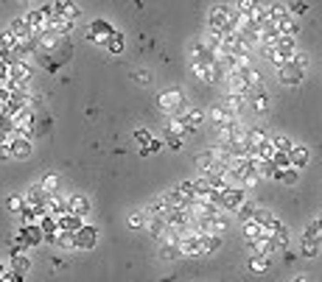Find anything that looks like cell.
<instances>
[{"label": "cell", "mask_w": 322, "mask_h": 282, "mask_svg": "<svg viewBox=\"0 0 322 282\" xmlns=\"http://www.w3.org/2000/svg\"><path fill=\"white\" fill-rule=\"evenodd\" d=\"M157 106L168 115H182L185 112V98L179 90H168V92H160L157 98Z\"/></svg>", "instance_id": "6da1fadb"}, {"label": "cell", "mask_w": 322, "mask_h": 282, "mask_svg": "<svg viewBox=\"0 0 322 282\" xmlns=\"http://www.w3.org/2000/svg\"><path fill=\"white\" fill-rule=\"evenodd\" d=\"M179 249H182L185 257H205V249H202L199 232H185V235H179Z\"/></svg>", "instance_id": "7a4b0ae2"}, {"label": "cell", "mask_w": 322, "mask_h": 282, "mask_svg": "<svg viewBox=\"0 0 322 282\" xmlns=\"http://www.w3.org/2000/svg\"><path fill=\"white\" fill-rule=\"evenodd\" d=\"M303 67H297L294 62H286V65L278 67V78H280V84L283 87H297L300 81H303Z\"/></svg>", "instance_id": "3957f363"}, {"label": "cell", "mask_w": 322, "mask_h": 282, "mask_svg": "<svg viewBox=\"0 0 322 282\" xmlns=\"http://www.w3.org/2000/svg\"><path fill=\"white\" fill-rule=\"evenodd\" d=\"M244 201H247V193H244V187H227V190H221L219 210H238Z\"/></svg>", "instance_id": "277c9868"}, {"label": "cell", "mask_w": 322, "mask_h": 282, "mask_svg": "<svg viewBox=\"0 0 322 282\" xmlns=\"http://www.w3.org/2000/svg\"><path fill=\"white\" fill-rule=\"evenodd\" d=\"M17 240L23 243L25 249H28V246H37V243H42V240H45L42 227H39V223H23V229L17 232Z\"/></svg>", "instance_id": "5b68a950"}, {"label": "cell", "mask_w": 322, "mask_h": 282, "mask_svg": "<svg viewBox=\"0 0 322 282\" xmlns=\"http://www.w3.org/2000/svg\"><path fill=\"white\" fill-rule=\"evenodd\" d=\"M249 254H263V257H272L274 254V240L269 235H261V238L249 240Z\"/></svg>", "instance_id": "8992f818"}, {"label": "cell", "mask_w": 322, "mask_h": 282, "mask_svg": "<svg viewBox=\"0 0 322 282\" xmlns=\"http://www.w3.org/2000/svg\"><path fill=\"white\" fill-rule=\"evenodd\" d=\"M236 12V9H230V6H216L210 12V20H207V25H210L213 31H221L227 25V20H230V14Z\"/></svg>", "instance_id": "52a82bcc"}, {"label": "cell", "mask_w": 322, "mask_h": 282, "mask_svg": "<svg viewBox=\"0 0 322 282\" xmlns=\"http://www.w3.org/2000/svg\"><path fill=\"white\" fill-rule=\"evenodd\" d=\"M28 25H31V31H34V36H39L42 31H48L51 28V23H48V14L42 12V9H34V12H28Z\"/></svg>", "instance_id": "ba28073f"}, {"label": "cell", "mask_w": 322, "mask_h": 282, "mask_svg": "<svg viewBox=\"0 0 322 282\" xmlns=\"http://www.w3.org/2000/svg\"><path fill=\"white\" fill-rule=\"evenodd\" d=\"M98 243V229L96 227H81L76 232V249H93Z\"/></svg>", "instance_id": "9c48e42d"}, {"label": "cell", "mask_w": 322, "mask_h": 282, "mask_svg": "<svg viewBox=\"0 0 322 282\" xmlns=\"http://www.w3.org/2000/svg\"><path fill=\"white\" fill-rule=\"evenodd\" d=\"M196 168H199L205 176H210V174H219V171H227V168H221V165L216 162V156H213V151H207V154H199V156H196Z\"/></svg>", "instance_id": "30bf717a"}, {"label": "cell", "mask_w": 322, "mask_h": 282, "mask_svg": "<svg viewBox=\"0 0 322 282\" xmlns=\"http://www.w3.org/2000/svg\"><path fill=\"white\" fill-rule=\"evenodd\" d=\"M247 103H252V109H255V112H266V109H269L266 90H263V87H252V90H249V95H247Z\"/></svg>", "instance_id": "8fae6325"}, {"label": "cell", "mask_w": 322, "mask_h": 282, "mask_svg": "<svg viewBox=\"0 0 322 282\" xmlns=\"http://www.w3.org/2000/svg\"><path fill=\"white\" fill-rule=\"evenodd\" d=\"M244 106H247V95H238V92H227V98H224V109L233 115V118H238V115L244 112Z\"/></svg>", "instance_id": "7c38bea8"}, {"label": "cell", "mask_w": 322, "mask_h": 282, "mask_svg": "<svg viewBox=\"0 0 322 282\" xmlns=\"http://www.w3.org/2000/svg\"><path fill=\"white\" fill-rule=\"evenodd\" d=\"M56 218H59V229H67V232H79L84 227V218L76 215V212H62Z\"/></svg>", "instance_id": "4fadbf2b"}, {"label": "cell", "mask_w": 322, "mask_h": 282, "mask_svg": "<svg viewBox=\"0 0 322 282\" xmlns=\"http://www.w3.org/2000/svg\"><path fill=\"white\" fill-rule=\"evenodd\" d=\"M202 238V249H205V254H216L221 249V235L219 232H199Z\"/></svg>", "instance_id": "5bb4252c"}, {"label": "cell", "mask_w": 322, "mask_h": 282, "mask_svg": "<svg viewBox=\"0 0 322 282\" xmlns=\"http://www.w3.org/2000/svg\"><path fill=\"white\" fill-rule=\"evenodd\" d=\"M274 179L283 182L286 187H294L297 179H300V168H294V165H289V168H278L274 171Z\"/></svg>", "instance_id": "9a60e30c"}, {"label": "cell", "mask_w": 322, "mask_h": 282, "mask_svg": "<svg viewBox=\"0 0 322 282\" xmlns=\"http://www.w3.org/2000/svg\"><path fill=\"white\" fill-rule=\"evenodd\" d=\"M67 212H76V215L84 218L87 212H90V201H87L84 196H70L67 198Z\"/></svg>", "instance_id": "2e32d148"}, {"label": "cell", "mask_w": 322, "mask_h": 282, "mask_svg": "<svg viewBox=\"0 0 322 282\" xmlns=\"http://www.w3.org/2000/svg\"><path fill=\"white\" fill-rule=\"evenodd\" d=\"M12 156H17V159L31 156V137H14L12 140Z\"/></svg>", "instance_id": "e0dca14e"}, {"label": "cell", "mask_w": 322, "mask_h": 282, "mask_svg": "<svg viewBox=\"0 0 322 282\" xmlns=\"http://www.w3.org/2000/svg\"><path fill=\"white\" fill-rule=\"evenodd\" d=\"M289 159H292L294 168H303V165H308V148L305 145H292V151H289Z\"/></svg>", "instance_id": "ac0fdd59"}, {"label": "cell", "mask_w": 322, "mask_h": 282, "mask_svg": "<svg viewBox=\"0 0 322 282\" xmlns=\"http://www.w3.org/2000/svg\"><path fill=\"white\" fill-rule=\"evenodd\" d=\"M149 232H152L157 240H163L165 232H168V221H165V215H152V221H149Z\"/></svg>", "instance_id": "d6986e66"}, {"label": "cell", "mask_w": 322, "mask_h": 282, "mask_svg": "<svg viewBox=\"0 0 322 282\" xmlns=\"http://www.w3.org/2000/svg\"><path fill=\"white\" fill-rule=\"evenodd\" d=\"M182 118H185V123H188L191 132H199L202 123H205V112H202V109H196V106H194V109H188Z\"/></svg>", "instance_id": "ffe728a7"}, {"label": "cell", "mask_w": 322, "mask_h": 282, "mask_svg": "<svg viewBox=\"0 0 322 282\" xmlns=\"http://www.w3.org/2000/svg\"><path fill=\"white\" fill-rule=\"evenodd\" d=\"M272 240H274V252H286L289 249V243H292V235H289V229H278V232L272 235Z\"/></svg>", "instance_id": "44dd1931"}, {"label": "cell", "mask_w": 322, "mask_h": 282, "mask_svg": "<svg viewBox=\"0 0 322 282\" xmlns=\"http://www.w3.org/2000/svg\"><path fill=\"white\" fill-rule=\"evenodd\" d=\"M278 31H280V34H294V36H297V20H294V14H286V17H280L278 20Z\"/></svg>", "instance_id": "7402d4cb"}, {"label": "cell", "mask_w": 322, "mask_h": 282, "mask_svg": "<svg viewBox=\"0 0 322 282\" xmlns=\"http://www.w3.org/2000/svg\"><path fill=\"white\" fill-rule=\"evenodd\" d=\"M236 9H238L241 14H247V17L258 20V9H261V3H258V0H238Z\"/></svg>", "instance_id": "603a6c76"}, {"label": "cell", "mask_w": 322, "mask_h": 282, "mask_svg": "<svg viewBox=\"0 0 322 282\" xmlns=\"http://www.w3.org/2000/svg\"><path fill=\"white\" fill-rule=\"evenodd\" d=\"M59 12L65 14V17L70 20V23H76V20L81 17V9L76 6V3H70V0H62V3H59Z\"/></svg>", "instance_id": "cb8c5ba5"}, {"label": "cell", "mask_w": 322, "mask_h": 282, "mask_svg": "<svg viewBox=\"0 0 322 282\" xmlns=\"http://www.w3.org/2000/svg\"><path fill=\"white\" fill-rule=\"evenodd\" d=\"M12 268L17 271V274H28V271H31V260H28V254H25V252L14 254V257H12Z\"/></svg>", "instance_id": "d4e9b609"}, {"label": "cell", "mask_w": 322, "mask_h": 282, "mask_svg": "<svg viewBox=\"0 0 322 282\" xmlns=\"http://www.w3.org/2000/svg\"><path fill=\"white\" fill-rule=\"evenodd\" d=\"M261 235H263V227L255 221V218L244 221V238H247V240H255V238H261Z\"/></svg>", "instance_id": "484cf974"}, {"label": "cell", "mask_w": 322, "mask_h": 282, "mask_svg": "<svg viewBox=\"0 0 322 282\" xmlns=\"http://www.w3.org/2000/svg\"><path fill=\"white\" fill-rule=\"evenodd\" d=\"M104 45H107V50H110V53H121V50H123V34H121V31H112V34L107 36V42H104Z\"/></svg>", "instance_id": "4316f807"}, {"label": "cell", "mask_w": 322, "mask_h": 282, "mask_svg": "<svg viewBox=\"0 0 322 282\" xmlns=\"http://www.w3.org/2000/svg\"><path fill=\"white\" fill-rule=\"evenodd\" d=\"M263 140H266V132H263V129H258V126L247 129V143H249V151L258 148V145H261Z\"/></svg>", "instance_id": "83f0119b"}, {"label": "cell", "mask_w": 322, "mask_h": 282, "mask_svg": "<svg viewBox=\"0 0 322 282\" xmlns=\"http://www.w3.org/2000/svg\"><path fill=\"white\" fill-rule=\"evenodd\" d=\"M168 132H174V134H179V137H185L191 129H188V123H185L182 115H174V118H171V123H168Z\"/></svg>", "instance_id": "f1b7e54d"}, {"label": "cell", "mask_w": 322, "mask_h": 282, "mask_svg": "<svg viewBox=\"0 0 322 282\" xmlns=\"http://www.w3.org/2000/svg\"><path fill=\"white\" fill-rule=\"evenodd\" d=\"M56 246H62V249H76V232L59 229V235H56Z\"/></svg>", "instance_id": "f546056e"}, {"label": "cell", "mask_w": 322, "mask_h": 282, "mask_svg": "<svg viewBox=\"0 0 322 282\" xmlns=\"http://www.w3.org/2000/svg\"><path fill=\"white\" fill-rule=\"evenodd\" d=\"M266 268H269V257H263V254H252L249 257V271L252 274H263Z\"/></svg>", "instance_id": "4dcf8cb0"}, {"label": "cell", "mask_w": 322, "mask_h": 282, "mask_svg": "<svg viewBox=\"0 0 322 282\" xmlns=\"http://www.w3.org/2000/svg\"><path fill=\"white\" fill-rule=\"evenodd\" d=\"M12 31H14V36H17V39H20V36H34V31H31V25H28V20H25V17H17V20H14V23H12Z\"/></svg>", "instance_id": "1f68e13d"}, {"label": "cell", "mask_w": 322, "mask_h": 282, "mask_svg": "<svg viewBox=\"0 0 322 282\" xmlns=\"http://www.w3.org/2000/svg\"><path fill=\"white\" fill-rule=\"evenodd\" d=\"M168 210H171V204L165 201V196L149 204V215H168Z\"/></svg>", "instance_id": "d6a6232c"}, {"label": "cell", "mask_w": 322, "mask_h": 282, "mask_svg": "<svg viewBox=\"0 0 322 282\" xmlns=\"http://www.w3.org/2000/svg\"><path fill=\"white\" fill-rule=\"evenodd\" d=\"M90 31H93V34H98V36H104V39H107V36H110L115 28H112V23H107V20H96V23L90 25Z\"/></svg>", "instance_id": "836d02e7"}, {"label": "cell", "mask_w": 322, "mask_h": 282, "mask_svg": "<svg viewBox=\"0 0 322 282\" xmlns=\"http://www.w3.org/2000/svg\"><path fill=\"white\" fill-rule=\"evenodd\" d=\"M165 201H168L171 207H185V204H188L179 187H174V190H168V193H165Z\"/></svg>", "instance_id": "e575fe53"}, {"label": "cell", "mask_w": 322, "mask_h": 282, "mask_svg": "<svg viewBox=\"0 0 322 282\" xmlns=\"http://www.w3.org/2000/svg\"><path fill=\"white\" fill-rule=\"evenodd\" d=\"M300 252H303V257H316V254H319V243H316V240L303 238V243H300Z\"/></svg>", "instance_id": "d590c367"}, {"label": "cell", "mask_w": 322, "mask_h": 282, "mask_svg": "<svg viewBox=\"0 0 322 282\" xmlns=\"http://www.w3.org/2000/svg\"><path fill=\"white\" fill-rule=\"evenodd\" d=\"M255 212H258V207L252 204V201H244L241 207H238V221H249V218H255Z\"/></svg>", "instance_id": "8d00e7d4"}, {"label": "cell", "mask_w": 322, "mask_h": 282, "mask_svg": "<svg viewBox=\"0 0 322 282\" xmlns=\"http://www.w3.org/2000/svg\"><path fill=\"white\" fill-rule=\"evenodd\" d=\"M163 140H165V143H168V148H174V151H179V148H182V143H185V140L179 137V134L168 132V129H165V132H163Z\"/></svg>", "instance_id": "74e56055"}, {"label": "cell", "mask_w": 322, "mask_h": 282, "mask_svg": "<svg viewBox=\"0 0 322 282\" xmlns=\"http://www.w3.org/2000/svg\"><path fill=\"white\" fill-rule=\"evenodd\" d=\"M227 118H233V115L227 112L224 106H213V109H210V120H213V126H216V123H224Z\"/></svg>", "instance_id": "f35d334b"}, {"label": "cell", "mask_w": 322, "mask_h": 282, "mask_svg": "<svg viewBox=\"0 0 322 282\" xmlns=\"http://www.w3.org/2000/svg\"><path fill=\"white\" fill-rule=\"evenodd\" d=\"M272 165H274V168H289V165H292V159H289V151H274Z\"/></svg>", "instance_id": "ab89813d"}, {"label": "cell", "mask_w": 322, "mask_h": 282, "mask_svg": "<svg viewBox=\"0 0 322 282\" xmlns=\"http://www.w3.org/2000/svg\"><path fill=\"white\" fill-rule=\"evenodd\" d=\"M303 238H308V240H316V243H322V227H319V223H308V229H305V235H303Z\"/></svg>", "instance_id": "60d3db41"}, {"label": "cell", "mask_w": 322, "mask_h": 282, "mask_svg": "<svg viewBox=\"0 0 322 282\" xmlns=\"http://www.w3.org/2000/svg\"><path fill=\"white\" fill-rule=\"evenodd\" d=\"M132 81H134V84H140V87H149V84H152V76H149L146 70H132Z\"/></svg>", "instance_id": "b9f144b4"}, {"label": "cell", "mask_w": 322, "mask_h": 282, "mask_svg": "<svg viewBox=\"0 0 322 282\" xmlns=\"http://www.w3.org/2000/svg\"><path fill=\"white\" fill-rule=\"evenodd\" d=\"M39 185H42L48 193H56V185H59V176H56V174H45Z\"/></svg>", "instance_id": "7bdbcfd3"}, {"label": "cell", "mask_w": 322, "mask_h": 282, "mask_svg": "<svg viewBox=\"0 0 322 282\" xmlns=\"http://www.w3.org/2000/svg\"><path fill=\"white\" fill-rule=\"evenodd\" d=\"M274 171H278V168H274L272 162H261V165H258V176H261V179H274Z\"/></svg>", "instance_id": "ee69618b"}, {"label": "cell", "mask_w": 322, "mask_h": 282, "mask_svg": "<svg viewBox=\"0 0 322 282\" xmlns=\"http://www.w3.org/2000/svg\"><path fill=\"white\" fill-rule=\"evenodd\" d=\"M9 78H12V59L0 56V81H9Z\"/></svg>", "instance_id": "f6af8a7d"}, {"label": "cell", "mask_w": 322, "mask_h": 282, "mask_svg": "<svg viewBox=\"0 0 322 282\" xmlns=\"http://www.w3.org/2000/svg\"><path fill=\"white\" fill-rule=\"evenodd\" d=\"M179 190H182V196H185V201H194L196 198V187H194V182H182V185H179Z\"/></svg>", "instance_id": "bcb514c9"}, {"label": "cell", "mask_w": 322, "mask_h": 282, "mask_svg": "<svg viewBox=\"0 0 322 282\" xmlns=\"http://www.w3.org/2000/svg\"><path fill=\"white\" fill-rule=\"evenodd\" d=\"M286 9H289V14H294V17H300V14H305V12H308V6H305L303 0H294V3H289Z\"/></svg>", "instance_id": "7dc6e473"}, {"label": "cell", "mask_w": 322, "mask_h": 282, "mask_svg": "<svg viewBox=\"0 0 322 282\" xmlns=\"http://www.w3.org/2000/svg\"><path fill=\"white\" fill-rule=\"evenodd\" d=\"M244 76H247L249 87H263V81H261V73H258V70H252V67H249V70L244 73Z\"/></svg>", "instance_id": "c3c4849f"}, {"label": "cell", "mask_w": 322, "mask_h": 282, "mask_svg": "<svg viewBox=\"0 0 322 282\" xmlns=\"http://www.w3.org/2000/svg\"><path fill=\"white\" fill-rule=\"evenodd\" d=\"M149 140H152V132H149V129H137V132H134V143L137 145H149Z\"/></svg>", "instance_id": "681fc988"}, {"label": "cell", "mask_w": 322, "mask_h": 282, "mask_svg": "<svg viewBox=\"0 0 322 282\" xmlns=\"http://www.w3.org/2000/svg\"><path fill=\"white\" fill-rule=\"evenodd\" d=\"M269 12H272V20L278 23L280 17H286V14H289V9H286V6H280V3H272V6H269Z\"/></svg>", "instance_id": "f907efd6"}, {"label": "cell", "mask_w": 322, "mask_h": 282, "mask_svg": "<svg viewBox=\"0 0 322 282\" xmlns=\"http://www.w3.org/2000/svg\"><path fill=\"white\" fill-rule=\"evenodd\" d=\"M272 143H274V148H278V151H292V140H289V137H272Z\"/></svg>", "instance_id": "816d5d0a"}, {"label": "cell", "mask_w": 322, "mask_h": 282, "mask_svg": "<svg viewBox=\"0 0 322 282\" xmlns=\"http://www.w3.org/2000/svg\"><path fill=\"white\" fill-rule=\"evenodd\" d=\"M23 207H25V198L23 196H12V198H9V210H12V212H20Z\"/></svg>", "instance_id": "f5cc1de1"}, {"label": "cell", "mask_w": 322, "mask_h": 282, "mask_svg": "<svg viewBox=\"0 0 322 282\" xmlns=\"http://www.w3.org/2000/svg\"><path fill=\"white\" fill-rule=\"evenodd\" d=\"M129 227H143V215H137V212H132V215H129Z\"/></svg>", "instance_id": "db71d44e"}, {"label": "cell", "mask_w": 322, "mask_h": 282, "mask_svg": "<svg viewBox=\"0 0 322 282\" xmlns=\"http://www.w3.org/2000/svg\"><path fill=\"white\" fill-rule=\"evenodd\" d=\"M160 148H163V140H157V137L149 140V151H152V154H157Z\"/></svg>", "instance_id": "11a10c76"}, {"label": "cell", "mask_w": 322, "mask_h": 282, "mask_svg": "<svg viewBox=\"0 0 322 282\" xmlns=\"http://www.w3.org/2000/svg\"><path fill=\"white\" fill-rule=\"evenodd\" d=\"M9 156H12V143H0V159H9Z\"/></svg>", "instance_id": "9f6ffc18"}, {"label": "cell", "mask_w": 322, "mask_h": 282, "mask_svg": "<svg viewBox=\"0 0 322 282\" xmlns=\"http://www.w3.org/2000/svg\"><path fill=\"white\" fill-rule=\"evenodd\" d=\"M316 223H319V227H322V212H319V218H316Z\"/></svg>", "instance_id": "6f0895ef"}, {"label": "cell", "mask_w": 322, "mask_h": 282, "mask_svg": "<svg viewBox=\"0 0 322 282\" xmlns=\"http://www.w3.org/2000/svg\"><path fill=\"white\" fill-rule=\"evenodd\" d=\"M3 268H6V265H3V263H0V274H3Z\"/></svg>", "instance_id": "680465c9"}]
</instances>
